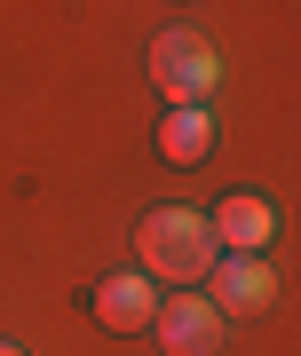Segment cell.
I'll return each mask as SVG.
<instances>
[{
  "label": "cell",
  "mask_w": 301,
  "mask_h": 356,
  "mask_svg": "<svg viewBox=\"0 0 301 356\" xmlns=\"http://www.w3.org/2000/svg\"><path fill=\"white\" fill-rule=\"evenodd\" d=\"M135 254H143V277L150 285H206V269H214V229L206 214H190V206H150L143 229H135Z\"/></svg>",
  "instance_id": "1"
},
{
  "label": "cell",
  "mask_w": 301,
  "mask_h": 356,
  "mask_svg": "<svg viewBox=\"0 0 301 356\" xmlns=\"http://www.w3.org/2000/svg\"><path fill=\"white\" fill-rule=\"evenodd\" d=\"M150 88H159L167 103H206L214 88H222V56H214V40L190 32V24L159 32V40H150Z\"/></svg>",
  "instance_id": "2"
},
{
  "label": "cell",
  "mask_w": 301,
  "mask_h": 356,
  "mask_svg": "<svg viewBox=\"0 0 301 356\" xmlns=\"http://www.w3.org/2000/svg\"><path fill=\"white\" fill-rule=\"evenodd\" d=\"M167 356H214L222 348V309L206 293H159V317H150Z\"/></svg>",
  "instance_id": "3"
},
{
  "label": "cell",
  "mask_w": 301,
  "mask_h": 356,
  "mask_svg": "<svg viewBox=\"0 0 301 356\" xmlns=\"http://www.w3.org/2000/svg\"><path fill=\"white\" fill-rule=\"evenodd\" d=\"M206 301L222 309V317H262V309L277 301V277L262 254H214L206 269Z\"/></svg>",
  "instance_id": "4"
},
{
  "label": "cell",
  "mask_w": 301,
  "mask_h": 356,
  "mask_svg": "<svg viewBox=\"0 0 301 356\" xmlns=\"http://www.w3.org/2000/svg\"><path fill=\"white\" fill-rule=\"evenodd\" d=\"M88 309H95L103 332H150V317H159V285H150L143 269H119V277H103L88 293Z\"/></svg>",
  "instance_id": "5"
},
{
  "label": "cell",
  "mask_w": 301,
  "mask_h": 356,
  "mask_svg": "<svg viewBox=\"0 0 301 356\" xmlns=\"http://www.w3.org/2000/svg\"><path fill=\"white\" fill-rule=\"evenodd\" d=\"M206 229H214V245H230V254H262V245L277 238V206L254 198V191H230L206 214Z\"/></svg>",
  "instance_id": "6"
},
{
  "label": "cell",
  "mask_w": 301,
  "mask_h": 356,
  "mask_svg": "<svg viewBox=\"0 0 301 356\" xmlns=\"http://www.w3.org/2000/svg\"><path fill=\"white\" fill-rule=\"evenodd\" d=\"M214 151V111L206 103H167V119H159V159L167 166H199Z\"/></svg>",
  "instance_id": "7"
},
{
  "label": "cell",
  "mask_w": 301,
  "mask_h": 356,
  "mask_svg": "<svg viewBox=\"0 0 301 356\" xmlns=\"http://www.w3.org/2000/svg\"><path fill=\"white\" fill-rule=\"evenodd\" d=\"M0 356H24V348H16V341H0Z\"/></svg>",
  "instance_id": "8"
}]
</instances>
